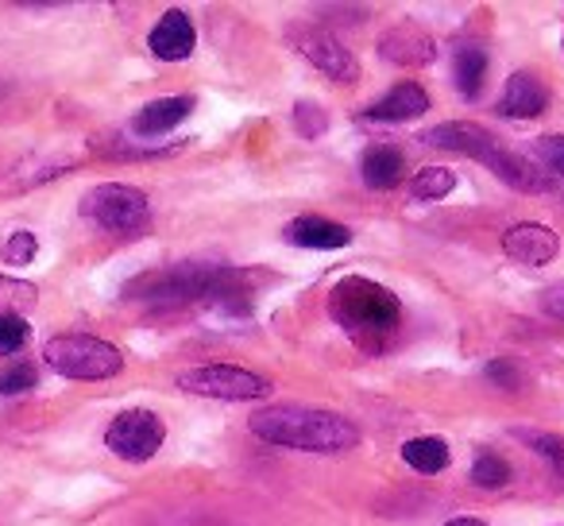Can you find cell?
I'll use <instances>...</instances> for the list:
<instances>
[{"label":"cell","instance_id":"6da1fadb","mask_svg":"<svg viewBox=\"0 0 564 526\" xmlns=\"http://www.w3.org/2000/svg\"><path fill=\"white\" fill-rule=\"evenodd\" d=\"M124 302L151 310H182L194 302H232L243 299V271L228 264H174V268L143 271L124 283Z\"/></svg>","mask_w":564,"mask_h":526},{"label":"cell","instance_id":"7a4b0ae2","mask_svg":"<svg viewBox=\"0 0 564 526\" xmlns=\"http://www.w3.org/2000/svg\"><path fill=\"white\" fill-rule=\"evenodd\" d=\"M329 318L360 353H383L402 325V302L391 287L364 276H345L329 291Z\"/></svg>","mask_w":564,"mask_h":526},{"label":"cell","instance_id":"3957f363","mask_svg":"<svg viewBox=\"0 0 564 526\" xmlns=\"http://www.w3.org/2000/svg\"><path fill=\"white\" fill-rule=\"evenodd\" d=\"M251 433L267 446L299 449V453H348L360 446V430L345 415L325 407H302L282 402L251 415Z\"/></svg>","mask_w":564,"mask_h":526},{"label":"cell","instance_id":"277c9868","mask_svg":"<svg viewBox=\"0 0 564 526\" xmlns=\"http://www.w3.org/2000/svg\"><path fill=\"white\" fill-rule=\"evenodd\" d=\"M422 143L425 148H441V151H453V155L476 159V163H484L495 179L507 182L518 194H545V190L553 186V179H549L530 155L510 151L499 136L487 132L476 120H445V125L430 128V132L422 136Z\"/></svg>","mask_w":564,"mask_h":526},{"label":"cell","instance_id":"5b68a950","mask_svg":"<svg viewBox=\"0 0 564 526\" xmlns=\"http://www.w3.org/2000/svg\"><path fill=\"white\" fill-rule=\"evenodd\" d=\"M78 210L97 228H105L109 236H124V240H135L151 228L148 194L140 186H128V182H101V186L86 190Z\"/></svg>","mask_w":564,"mask_h":526},{"label":"cell","instance_id":"8992f818","mask_svg":"<svg viewBox=\"0 0 564 526\" xmlns=\"http://www.w3.org/2000/svg\"><path fill=\"white\" fill-rule=\"evenodd\" d=\"M43 361L66 379H112L124 372V353L89 333H58L43 345Z\"/></svg>","mask_w":564,"mask_h":526},{"label":"cell","instance_id":"52a82bcc","mask_svg":"<svg viewBox=\"0 0 564 526\" xmlns=\"http://www.w3.org/2000/svg\"><path fill=\"white\" fill-rule=\"evenodd\" d=\"M174 387L197 399H220V402H251L271 395V379L259 372L236 368V364H202L174 376Z\"/></svg>","mask_w":564,"mask_h":526},{"label":"cell","instance_id":"ba28073f","mask_svg":"<svg viewBox=\"0 0 564 526\" xmlns=\"http://www.w3.org/2000/svg\"><path fill=\"white\" fill-rule=\"evenodd\" d=\"M166 441V426L155 410L148 407H132V410H120L117 418L109 422L105 430V446H109L112 457L128 464H143L163 449Z\"/></svg>","mask_w":564,"mask_h":526},{"label":"cell","instance_id":"9c48e42d","mask_svg":"<svg viewBox=\"0 0 564 526\" xmlns=\"http://www.w3.org/2000/svg\"><path fill=\"white\" fill-rule=\"evenodd\" d=\"M291 40H294V47H299V55L306 58V63H314L329 82H337V86H356V82H360V63H356V55L337 35L291 32Z\"/></svg>","mask_w":564,"mask_h":526},{"label":"cell","instance_id":"30bf717a","mask_svg":"<svg viewBox=\"0 0 564 526\" xmlns=\"http://www.w3.org/2000/svg\"><path fill=\"white\" fill-rule=\"evenodd\" d=\"M502 251H507L514 264H522V268H545V264L556 259V251H561V236L549 225L522 221V225H510L507 233H502Z\"/></svg>","mask_w":564,"mask_h":526},{"label":"cell","instance_id":"8fae6325","mask_svg":"<svg viewBox=\"0 0 564 526\" xmlns=\"http://www.w3.org/2000/svg\"><path fill=\"white\" fill-rule=\"evenodd\" d=\"M379 55L391 66L417 71V66H430L433 58H437V40L417 24H394L391 32H383V40H379Z\"/></svg>","mask_w":564,"mask_h":526},{"label":"cell","instance_id":"7c38bea8","mask_svg":"<svg viewBox=\"0 0 564 526\" xmlns=\"http://www.w3.org/2000/svg\"><path fill=\"white\" fill-rule=\"evenodd\" d=\"M194 47H197L194 20H189L182 9H166L148 35V51L155 58H163V63H182V58L194 55Z\"/></svg>","mask_w":564,"mask_h":526},{"label":"cell","instance_id":"4fadbf2b","mask_svg":"<svg viewBox=\"0 0 564 526\" xmlns=\"http://www.w3.org/2000/svg\"><path fill=\"white\" fill-rule=\"evenodd\" d=\"M549 109V86L533 71H514L502 86L499 112L510 120H533Z\"/></svg>","mask_w":564,"mask_h":526},{"label":"cell","instance_id":"5bb4252c","mask_svg":"<svg viewBox=\"0 0 564 526\" xmlns=\"http://www.w3.org/2000/svg\"><path fill=\"white\" fill-rule=\"evenodd\" d=\"M282 240L294 244V248H306V251H337V248H348V244H352V233L329 217L302 213V217H294L291 225L282 228Z\"/></svg>","mask_w":564,"mask_h":526},{"label":"cell","instance_id":"9a60e30c","mask_svg":"<svg viewBox=\"0 0 564 526\" xmlns=\"http://www.w3.org/2000/svg\"><path fill=\"white\" fill-rule=\"evenodd\" d=\"M430 112V94H425L417 82H399L391 94H383L379 101H371L364 109V117L376 120V125H406Z\"/></svg>","mask_w":564,"mask_h":526},{"label":"cell","instance_id":"2e32d148","mask_svg":"<svg viewBox=\"0 0 564 526\" xmlns=\"http://www.w3.org/2000/svg\"><path fill=\"white\" fill-rule=\"evenodd\" d=\"M194 112V97L178 94V97H159V101H148L140 112L132 117V136L135 140H159V136H166L171 128H178L182 120Z\"/></svg>","mask_w":564,"mask_h":526},{"label":"cell","instance_id":"e0dca14e","mask_svg":"<svg viewBox=\"0 0 564 526\" xmlns=\"http://www.w3.org/2000/svg\"><path fill=\"white\" fill-rule=\"evenodd\" d=\"M78 163H82L78 151H40V155H28L24 163L12 167V179L4 182V190H9V194H24V190L43 186V182L58 179V174Z\"/></svg>","mask_w":564,"mask_h":526},{"label":"cell","instance_id":"ac0fdd59","mask_svg":"<svg viewBox=\"0 0 564 526\" xmlns=\"http://www.w3.org/2000/svg\"><path fill=\"white\" fill-rule=\"evenodd\" d=\"M360 174L364 186L371 190H394L406 182V151L394 143H371L360 155Z\"/></svg>","mask_w":564,"mask_h":526},{"label":"cell","instance_id":"d6986e66","mask_svg":"<svg viewBox=\"0 0 564 526\" xmlns=\"http://www.w3.org/2000/svg\"><path fill=\"white\" fill-rule=\"evenodd\" d=\"M402 461L414 472H422V476H437V472H445L453 464V449L437 433H422V438H410L402 446Z\"/></svg>","mask_w":564,"mask_h":526},{"label":"cell","instance_id":"ffe728a7","mask_svg":"<svg viewBox=\"0 0 564 526\" xmlns=\"http://www.w3.org/2000/svg\"><path fill=\"white\" fill-rule=\"evenodd\" d=\"M487 82V51L479 47H460L453 58V86L460 97H479Z\"/></svg>","mask_w":564,"mask_h":526},{"label":"cell","instance_id":"44dd1931","mask_svg":"<svg viewBox=\"0 0 564 526\" xmlns=\"http://www.w3.org/2000/svg\"><path fill=\"white\" fill-rule=\"evenodd\" d=\"M510 476H514L510 461L499 453H491V449H479L476 461H471V484L484 487V492H499V487H507Z\"/></svg>","mask_w":564,"mask_h":526},{"label":"cell","instance_id":"7402d4cb","mask_svg":"<svg viewBox=\"0 0 564 526\" xmlns=\"http://www.w3.org/2000/svg\"><path fill=\"white\" fill-rule=\"evenodd\" d=\"M456 190V174L448 167H422V171L410 179V197L414 202H441Z\"/></svg>","mask_w":564,"mask_h":526},{"label":"cell","instance_id":"603a6c76","mask_svg":"<svg viewBox=\"0 0 564 526\" xmlns=\"http://www.w3.org/2000/svg\"><path fill=\"white\" fill-rule=\"evenodd\" d=\"M291 117H294V132H299L302 140H317V136L329 132V112L317 101H294Z\"/></svg>","mask_w":564,"mask_h":526},{"label":"cell","instance_id":"cb8c5ba5","mask_svg":"<svg viewBox=\"0 0 564 526\" xmlns=\"http://www.w3.org/2000/svg\"><path fill=\"white\" fill-rule=\"evenodd\" d=\"M35 302H40V287L24 283V279L0 276V307H4V314H17V310H32Z\"/></svg>","mask_w":564,"mask_h":526},{"label":"cell","instance_id":"d4e9b609","mask_svg":"<svg viewBox=\"0 0 564 526\" xmlns=\"http://www.w3.org/2000/svg\"><path fill=\"white\" fill-rule=\"evenodd\" d=\"M0 256H4L9 268H28V264L40 256V236L28 233V228H20V233H12L9 240L0 244Z\"/></svg>","mask_w":564,"mask_h":526},{"label":"cell","instance_id":"484cf974","mask_svg":"<svg viewBox=\"0 0 564 526\" xmlns=\"http://www.w3.org/2000/svg\"><path fill=\"white\" fill-rule=\"evenodd\" d=\"M35 384H40V372H35V364L12 361V364H4V368H0V395L35 391Z\"/></svg>","mask_w":564,"mask_h":526},{"label":"cell","instance_id":"4316f807","mask_svg":"<svg viewBox=\"0 0 564 526\" xmlns=\"http://www.w3.org/2000/svg\"><path fill=\"white\" fill-rule=\"evenodd\" d=\"M522 441H530V449L564 480V438L561 433H518Z\"/></svg>","mask_w":564,"mask_h":526},{"label":"cell","instance_id":"83f0119b","mask_svg":"<svg viewBox=\"0 0 564 526\" xmlns=\"http://www.w3.org/2000/svg\"><path fill=\"white\" fill-rule=\"evenodd\" d=\"M533 155L538 163L549 171V179H564V136L561 132H549L533 140Z\"/></svg>","mask_w":564,"mask_h":526},{"label":"cell","instance_id":"f1b7e54d","mask_svg":"<svg viewBox=\"0 0 564 526\" xmlns=\"http://www.w3.org/2000/svg\"><path fill=\"white\" fill-rule=\"evenodd\" d=\"M28 337H32V325L20 314H4L0 310V356H17L28 345Z\"/></svg>","mask_w":564,"mask_h":526},{"label":"cell","instance_id":"f546056e","mask_svg":"<svg viewBox=\"0 0 564 526\" xmlns=\"http://www.w3.org/2000/svg\"><path fill=\"white\" fill-rule=\"evenodd\" d=\"M487 379L499 384L502 391H518V387H522V372H518L514 361H491L487 364Z\"/></svg>","mask_w":564,"mask_h":526},{"label":"cell","instance_id":"4dcf8cb0","mask_svg":"<svg viewBox=\"0 0 564 526\" xmlns=\"http://www.w3.org/2000/svg\"><path fill=\"white\" fill-rule=\"evenodd\" d=\"M541 310H545L549 318H561L564 322V283H553L541 291Z\"/></svg>","mask_w":564,"mask_h":526},{"label":"cell","instance_id":"1f68e13d","mask_svg":"<svg viewBox=\"0 0 564 526\" xmlns=\"http://www.w3.org/2000/svg\"><path fill=\"white\" fill-rule=\"evenodd\" d=\"M445 526H487V523H479V518H468V515H460V518H448Z\"/></svg>","mask_w":564,"mask_h":526}]
</instances>
